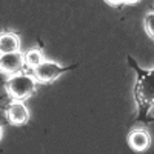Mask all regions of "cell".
Wrapping results in <instances>:
<instances>
[{
	"mask_svg": "<svg viewBox=\"0 0 154 154\" xmlns=\"http://www.w3.org/2000/svg\"><path fill=\"white\" fill-rule=\"evenodd\" d=\"M126 60L130 66L136 69L137 72V80L134 85V97L137 102L139 108V117L137 120H145V122H152V117H148V112L154 105V91H152V68L151 69H142L139 68L136 60L131 56H126Z\"/></svg>",
	"mask_w": 154,
	"mask_h": 154,
	"instance_id": "1",
	"label": "cell"
},
{
	"mask_svg": "<svg viewBox=\"0 0 154 154\" xmlns=\"http://www.w3.org/2000/svg\"><path fill=\"white\" fill-rule=\"evenodd\" d=\"M20 49V37L14 32H5L0 37V51L2 54L19 53Z\"/></svg>",
	"mask_w": 154,
	"mask_h": 154,
	"instance_id": "7",
	"label": "cell"
},
{
	"mask_svg": "<svg viewBox=\"0 0 154 154\" xmlns=\"http://www.w3.org/2000/svg\"><path fill=\"white\" fill-rule=\"evenodd\" d=\"M143 23H145V31H146L148 37L152 40V38H154V12H152V11L146 14Z\"/></svg>",
	"mask_w": 154,
	"mask_h": 154,
	"instance_id": "9",
	"label": "cell"
},
{
	"mask_svg": "<svg viewBox=\"0 0 154 154\" xmlns=\"http://www.w3.org/2000/svg\"><path fill=\"white\" fill-rule=\"evenodd\" d=\"M77 68V65H69V66H60L59 63L53 62V60H43L40 65L37 68L32 69V75L34 79L38 82V83H43V85H48V83H53L54 80H57V77L65 74L66 71H71Z\"/></svg>",
	"mask_w": 154,
	"mask_h": 154,
	"instance_id": "3",
	"label": "cell"
},
{
	"mask_svg": "<svg viewBox=\"0 0 154 154\" xmlns=\"http://www.w3.org/2000/svg\"><path fill=\"white\" fill-rule=\"evenodd\" d=\"M5 88L14 100H25L34 94L35 80L29 74H16L6 80Z\"/></svg>",
	"mask_w": 154,
	"mask_h": 154,
	"instance_id": "2",
	"label": "cell"
},
{
	"mask_svg": "<svg viewBox=\"0 0 154 154\" xmlns=\"http://www.w3.org/2000/svg\"><path fill=\"white\" fill-rule=\"evenodd\" d=\"M128 145L134 151L142 152L149 146V134L145 130H134L128 137Z\"/></svg>",
	"mask_w": 154,
	"mask_h": 154,
	"instance_id": "6",
	"label": "cell"
},
{
	"mask_svg": "<svg viewBox=\"0 0 154 154\" xmlns=\"http://www.w3.org/2000/svg\"><path fill=\"white\" fill-rule=\"evenodd\" d=\"M25 65V56L20 53H9V54H2L0 57V69L5 75H16L22 71Z\"/></svg>",
	"mask_w": 154,
	"mask_h": 154,
	"instance_id": "5",
	"label": "cell"
},
{
	"mask_svg": "<svg viewBox=\"0 0 154 154\" xmlns=\"http://www.w3.org/2000/svg\"><path fill=\"white\" fill-rule=\"evenodd\" d=\"M43 60H45L43 54H42V51H38V49H31V51H28V53L25 54V63H26L31 69L37 68Z\"/></svg>",
	"mask_w": 154,
	"mask_h": 154,
	"instance_id": "8",
	"label": "cell"
},
{
	"mask_svg": "<svg viewBox=\"0 0 154 154\" xmlns=\"http://www.w3.org/2000/svg\"><path fill=\"white\" fill-rule=\"evenodd\" d=\"M105 3L109 6H122V5H134L137 3V0H120V2H114V0H105Z\"/></svg>",
	"mask_w": 154,
	"mask_h": 154,
	"instance_id": "10",
	"label": "cell"
},
{
	"mask_svg": "<svg viewBox=\"0 0 154 154\" xmlns=\"http://www.w3.org/2000/svg\"><path fill=\"white\" fill-rule=\"evenodd\" d=\"M5 114L9 123L12 125H25L29 119L28 108L25 106L22 100H12L5 106Z\"/></svg>",
	"mask_w": 154,
	"mask_h": 154,
	"instance_id": "4",
	"label": "cell"
}]
</instances>
